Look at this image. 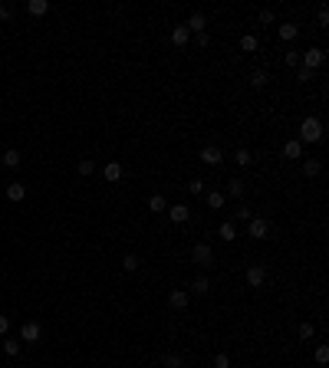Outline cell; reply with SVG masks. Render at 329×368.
<instances>
[{"instance_id": "obj_19", "label": "cell", "mask_w": 329, "mask_h": 368, "mask_svg": "<svg viewBox=\"0 0 329 368\" xmlns=\"http://www.w3.org/2000/svg\"><path fill=\"white\" fill-rule=\"evenodd\" d=\"M27 10H30L33 17H43V13L50 10V3H46V0H30V3H27Z\"/></svg>"}, {"instance_id": "obj_1", "label": "cell", "mask_w": 329, "mask_h": 368, "mask_svg": "<svg viewBox=\"0 0 329 368\" xmlns=\"http://www.w3.org/2000/svg\"><path fill=\"white\" fill-rule=\"evenodd\" d=\"M319 138H323V122H319L316 115H309V119L300 122V138H296L300 145H306V141L313 145V141H319Z\"/></svg>"}, {"instance_id": "obj_33", "label": "cell", "mask_w": 329, "mask_h": 368, "mask_svg": "<svg viewBox=\"0 0 329 368\" xmlns=\"http://www.w3.org/2000/svg\"><path fill=\"white\" fill-rule=\"evenodd\" d=\"M313 332H316V329H313V322H303V325H300V339H313Z\"/></svg>"}, {"instance_id": "obj_25", "label": "cell", "mask_w": 329, "mask_h": 368, "mask_svg": "<svg viewBox=\"0 0 329 368\" xmlns=\"http://www.w3.org/2000/svg\"><path fill=\"white\" fill-rule=\"evenodd\" d=\"M191 289H194V292H197V296H204V292H208V289H211V283H208V276H197V280H194V283H191Z\"/></svg>"}, {"instance_id": "obj_39", "label": "cell", "mask_w": 329, "mask_h": 368, "mask_svg": "<svg viewBox=\"0 0 329 368\" xmlns=\"http://www.w3.org/2000/svg\"><path fill=\"white\" fill-rule=\"evenodd\" d=\"M7 329H10V319H7V315H0V336H7Z\"/></svg>"}, {"instance_id": "obj_29", "label": "cell", "mask_w": 329, "mask_h": 368, "mask_svg": "<svg viewBox=\"0 0 329 368\" xmlns=\"http://www.w3.org/2000/svg\"><path fill=\"white\" fill-rule=\"evenodd\" d=\"M214 368H230V355L227 352H218V355H214Z\"/></svg>"}, {"instance_id": "obj_22", "label": "cell", "mask_w": 329, "mask_h": 368, "mask_svg": "<svg viewBox=\"0 0 329 368\" xmlns=\"http://www.w3.org/2000/svg\"><path fill=\"white\" fill-rule=\"evenodd\" d=\"M234 161L241 164V168H247V164H250V161H253V155H250V152H247V148H237V152H234Z\"/></svg>"}, {"instance_id": "obj_15", "label": "cell", "mask_w": 329, "mask_h": 368, "mask_svg": "<svg viewBox=\"0 0 329 368\" xmlns=\"http://www.w3.org/2000/svg\"><path fill=\"white\" fill-rule=\"evenodd\" d=\"M0 161L7 164V168H20V152H17V148H7V152H3V158H0Z\"/></svg>"}, {"instance_id": "obj_13", "label": "cell", "mask_w": 329, "mask_h": 368, "mask_svg": "<svg viewBox=\"0 0 329 368\" xmlns=\"http://www.w3.org/2000/svg\"><path fill=\"white\" fill-rule=\"evenodd\" d=\"M102 174H106V181H112V184L122 181V164L119 161H109L106 168H102Z\"/></svg>"}, {"instance_id": "obj_6", "label": "cell", "mask_w": 329, "mask_h": 368, "mask_svg": "<svg viewBox=\"0 0 329 368\" xmlns=\"http://www.w3.org/2000/svg\"><path fill=\"white\" fill-rule=\"evenodd\" d=\"M164 214H168L171 224H188V220H191V207H188V204H171Z\"/></svg>"}, {"instance_id": "obj_17", "label": "cell", "mask_w": 329, "mask_h": 368, "mask_svg": "<svg viewBox=\"0 0 329 368\" xmlns=\"http://www.w3.org/2000/svg\"><path fill=\"white\" fill-rule=\"evenodd\" d=\"M148 210H152V214H164V210H168L164 197L162 194H152V197H148Z\"/></svg>"}, {"instance_id": "obj_28", "label": "cell", "mask_w": 329, "mask_h": 368, "mask_svg": "<svg viewBox=\"0 0 329 368\" xmlns=\"http://www.w3.org/2000/svg\"><path fill=\"white\" fill-rule=\"evenodd\" d=\"M220 237H224V240H234V237H237V227H234L230 220H227V224H220Z\"/></svg>"}, {"instance_id": "obj_37", "label": "cell", "mask_w": 329, "mask_h": 368, "mask_svg": "<svg viewBox=\"0 0 329 368\" xmlns=\"http://www.w3.org/2000/svg\"><path fill=\"white\" fill-rule=\"evenodd\" d=\"M257 20L260 23H274V10H260L257 13Z\"/></svg>"}, {"instance_id": "obj_10", "label": "cell", "mask_w": 329, "mask_h": 368, "mask_svg": "<svg viewBox=\"0 0 329 368\" xmlns=\"http://www.w3.org/2000/svg\"><path fill=\"white\" fill-rule=\"evenodd\" d=\"M168 303H171V309H188L191 299H188L185 289H171V292H168Z\"/></svg>"}, {"instance_id": "obj_21", "label": "cell", "mask_w": 329, "mask_h": 368, "mask_svg": "<svg viewBox=\"0 0 329 368\" xmlns=\"http://www.w3.org/2000/svg\"><path fill=\"white\" fill-rule=\"evenodd\" d=\"M227 194H230V197H244V181H241V178H230Z\"/></svg>"}, {"instance_id": "obj_32", "label": "cell", "mask_w": 329, "mask_h": 368, "mask_svg": "<svg viewBox=\"0 0 329 368\" xmlns=\"http://www.w3.org/2000/svg\"><path fill=\"white\" fill-rule=\"evenodd\" d=\"M188 191H191V194H204V181H201V178L188 181Z\"/></svg>"}, {"instance_id": "obj_12", "label": "cell", "mask_w": 329, "mask_h": 368, "mask_svg": "<svg viewBox=\"0 0 329 368\" xmlns=\"http://www.w3.org/2000/svg\"><path fill=\"white\" fill-rule=\"evenodd\" d=\"M188 40H191V33L185 30V23H178L175 30H171V43L175 46H188Z\"/></svg>"}, {"instance_id": "obj_27", "label": "cell", "mask_w": 329, "mask_h": 368, "mask_svg": "<svg viewBox=\"0 0 329 368\" xmlns=\"http://www.w3.org/2000/svg\"><path fill=\"white\" fill-rule=\"evenodd\" d=\"M3 352H7V355H20V339H7V342H3Z\"/></svg>"}, {"instance_id": "obj_41", "label": "cell", "mask_w": 329, "mask_h": 368, "mask_svg": "<svg viewBox=\"0 0 329 368\" xmlns=\"http://www.w3.org/2000/svg\"><path fill=\"white\" fill-rule=\"evenodd\" d=\"M7 17H10V7H3V3H0V20H7Z\"/></svg>"}, {"instance_id": "obj_4", "label": "cell", "mask_w": 329, "mask_h": 368, "mask_svg": "<svg viewBox=\"0 0 329 368\" xmlns=\"http://www.w3.org/2000/svg\"><path fill=\"white\" fill-rule=\"evenodd\" d=\"M40 336H43V325L36 322V319H30V322L20 325V339L23 342H40Z\"/></svg>"}, {"instance_id": "obj_7", "label": "cell", "mask_w": 329, "mask_h": 368, "mask_svg": "<svg viewBox=\"0 0 329 368\" xmlns=\"http://www.w3.org/2000/svg\"><path fill=\"white\" fill-rule=\"evenodd\" d=\"M201 161L211 164V168H218V164L224 161V152H220L218 145H204V148H201Z\"/></svg>"}, {"instance_id": "obj_11", "label": "cell", "mask_w": 329, "mask_h": 368, "mask_svg": "<svg viewBox=\"0 0 329 368\" xmlns=\"http://www.w3.org/2000/svg\"><path fill=\"white\" fill-rule=\"evenodd\" d=\"M296 36H300V26H296V23H280V40H283V43H293Z\"/></svg>"}, {"instance_id": "obj_8", "label": "cell", "mask_w": 329, "mask_h": 368, "mask_svg": "<svg viewBox=\"0 0 329 368\" xmlns=\"http://www.w3.org/2000/svg\"><path fill=\"white\" fill-rule=\"evenodd\" d=\"M204 26H208V17H204V13H191L188 23H185V30L188 33H197V36H201V33H208Z\"/></svg>"}, {"instance_id": "obj_14", "label": "cell", "mask_w": 329, "mask_h": 368, "mask_svg": "<svg viewBox=\"0 0 329 368\" xmlns=\"http://www.w3.org/2000/svg\"><path fill=\"white\" fill-rule=\"evenodd\" d=\"M283 158H303V145L300 141H283Z\"/></svg>"}, {"instance_id": "obj_40", "label": "cell", "mask_w": 329, "mask_h": 368, "mask_svg": "<svg viewBox=\"0 0 329 368\" xmlns=\"http://www.w3.org/2000/svg\"><path fill=\"white\" fill-rule=\"evenodd\" d=\"M286 63H290V66H300V53H286Z\"/></svg>"}, {"instance_id": "obj_31", "label": "cell", "mask_w": 329, "mask_h": 368, "mask_svg": "<svg viewBox=\"0 0 329 368\" xmlns=\"http://www.w3.org/2000/svg\"><path fill=\"white\" fill-rule=\"evenodd\" d=\"M234 214H237V220H250V217H253V210H250L247 204H237V210H234Z\"/></svg>"}, {"instance_id": "obj_35", "label": "cell", "mask_w": 329, "mask_h": 368, "mask_svg": "<svg viewBox=\"0 0 329 368\" xmlns=\"http://www.w3.org/2000/svg\"><path fill=\"white\" fill-rule=\"evenodd\" d=\"M316 362H319V365H326V362H329V348H326V345L316 348Z\"/></svg>"}, {"instance_id": "obj_18", "label": "cell", "mask_w": 329, "mask_h": 368, "mask_svg": "<svg viewBox=\"0 0 329 368\" xmlns=\"http://www.w3.org/2000/svg\"><path fill=\"white\" fill-rule=\"evenodd\" d=\"M319 171H323V164H319V158H306V161H303V174H306V178H316Z\"/></svg>"}, {"instance_id": "obj_34", "label": "cell", "mask_w": 329, "mask_h": 368, "mask_svg": "<svg viewBox=\"0 0 329 368\" xmlns=\"http://www.w3.org/2000/svg\"><path fill=\"white\" fill-rule=\"evenodd\" d=\"M164 365L168 368H181V355H171V352H168V355H164Z\"/></svg>"}, {"instance_id": "obj_38", "label": "cell", "mask_w": 329, "mask_h": 368, "mask_svg": "<svg viewBox=\"0 0 329 368\" xmlns=\"http://www.w3.org/2000/svg\"><path fill=\"white\" fill-rule=\"evenodd\" d=\"M316 20H319V26H326V23H329V13H326V7H319V13H316Z\"/></svg>"}, {"instance_id": "obj_26", "label": "cell", "mask_w": 329, "mask_h": 368, "mask_svg": "<svg viewBox=\"0 0 329 368\" xmlns=\"http://www.w3.org/2000/svg\"><path fill=\"white\" fill-rule=\"evenodd\" d=\"M241 50H244V53H253V50H257V36H253V33L241 36Z\"/></svg>"}, {"instance_id": "obj_5", "label": "cell", "mask_w": 329, "mask_h": 368, "mask_svg": "<svg viewBox=\"0 0 329 368\" xmlns=\"http://www.w3.org/2000/svg\"><path fill=\"white\" fill-rule=\"evenodd\" d=\"M247 234H250L253 240H263L270 234V224H267L263 217H250V220H247Z\"/></svg>"}, {"instance_id": "obj_3", "label": "cell", "mask_w": 329, "mask_h": 368, "mask_svg": "<svg viewBox=\"0 0 329 368\" xmlns=\"http://www.w3.org/2000/svg\"><path fill=\"white\" fill-rule=\"evenodd\" d=\"M191 260H194L197 266H204V270H208L211 263H214V250H211L208 243H194V247H191Z\"/></svg>"}, {"instance_id": "obj_9", "label": "cell", "mask_w": 329, "mask_h": 368, "mask_svg": "<svg viewBox=\"0 0 329 368\" xmlns=\"http://www.w3.org/2000/svg\"><path fill=\"white\" fill-rule=\"evenodd\" d=\"M263 283H267V270H263V266H247V286L260 289Z\"/></svg>"}, {"instance_id": "obj_2", "label": "cell", "mask_w": 329, "mask_h": 368, "mask_svg": "<svg viewBox=\"0 0 329 368\" xmlns=\"http://www.w3.org/2000/svg\"><path fill=\"white\" fill-rule=\"evenodd\" d=\"M323 63H326V50H323V46H309L306 53H300V66H303V69H309V73H313V69H319Z\"/></svg>"}, {"instance_id": "obj_20", "label": "cell", "mask_w": 329, "mask_h": 368, "mask_svg": "<svg viewBox=\"0 0 329 368\" xmlns=\"http://www.w3.org/2000/svg\"><path fill=\"white\" fill-rule=\"evenodd\" d=\"M138 263H142V260H138L135 253H125V260H122V270H125V273H135V270H138Z\"/></svg>"}, {"instance_id": "obj_23", "label": "cell", "mask_w": 329, "mask_h": 368, "mask_svg": "<svg viewBox=\"0 0 329 368\" xmlns=\"http://www.w3.org/2000/svg\"><path fill=\"white\" fill-rule=\"evenodd\" d=\"M267 82H270V76H267L263 69H257V73H253V76H250V86H253V89H263V86H267Z\"/></svg>"}, {"instance_id": "obj_30", "label": "cell", "mask_w": 329, "mask_h": 368, "mask_svg": "<svg viewBox=\"0 0 329 368\" xmlns=\"http://www.w3.org/2000/svg\"><path fill=\"white\" fill-rule=\"evenodd\" d=\"M96 171V161H92V158H82V161H79V174H92Z\"/></svg>"}, {"instance_id": "obj_36", "label": "cell", "mask_w": 329, "mask_h": 368, "mask_svg": "<svg viewBox=\"0 0 329 368\" xmlns=\"http://www.w3.org/2000/svg\"><path fill=\"white\" fill-rule=\"evenodd\" d=\"M309 79H313V73H309V69H303V66H300V69H296V82H309Z\"/></svg>"}, {"instance_id": "obj_24", "label": "cell", "mask_w": 329, "mask_h": 368, "mask_svg": "<svg viewBox=\"0 0 329 368\" xmlns=\"http://www.w3.org/2000/svg\"><path fill=\"white\" fill-rule=\"evenodd\" d=\"M208 207L211 210H220V207H224V194H220V191H211L208 194Z\"/></svg>"}, {"instance_id": "obj_16", "label": "cell", "mask_w": 329, "mask_h": 368, "mask_svg": "<svg viewBox=\"0 0 329 368\" xmlns=\"http://www.w3.org/2000/svg\"><path fill=\"white\" fill-rule=\"evenodd\" d=\"M7 197H10V201H23V197H27V187H23L20 181L7 184Z\"/></svg>"}]
</instances>
